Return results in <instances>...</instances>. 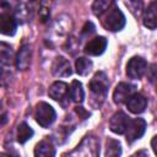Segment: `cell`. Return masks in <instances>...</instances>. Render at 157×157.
Masks as SVG:
<instances>
[{"instance_id":"obj_1","label":"cell","mask_w":157,"mask_h":157,"mask_svg":"<svg viewBox=\"0 0 157 157\" xmlns=\"http://www.w3.org/2000/svg\"><path fill=\"white\" fill-rule=\"evenodd\" d=\"M108 86H109V81L104 72L99 71V72L94 74V76L92 77V80L90 82V90H91L93 98L97 99L98 105L104 101L107 91H108Z\"/></svg>"},{"instance_id":"obj_2","label":"cell","mask_w":157,"mask_h":157,"mask_svg":"<svg viewBox=\"0 0 157 157\" xmlns=\"http://www.w3.org/2000/svg\"><path fill=\"white\" fill-rule=\"evenodd\" d=\"M34 118L36 121L43 126V128H48L49 125H52L56 118L55 110L54 108L45 103V102H40L36 105V110H34Z\"/></svg>"},{"instance_id":"obj_3","label":"cell","mask_w":157,"mask_h":157,"mask_svg":"<svg viewBox=\"0 0 157 157\" xmlns=\"http://www.w3.org/2000/svg\"><path fill=\"white\" fill-rule=\"evenodd\" d=\"M102 23H103V27L107 28L108 31L117 32L125 26V16L118 7H113L104 16V18L102 20Z\"/></svg>"},{"instance_id":"obj_4","label":"cell","mask_w":157,"mask_h":157,"mask_svg":"<svg viewBox=\"0 0 157 157\" xmlns=\"http://www.w3.org/2000/svg\"><path fill=\"white\" fill-rule=\"evenodd\" d=\"M99 153V142L94 136H86L81 144L71 152L74 156H97Z\"/></svg>"},{"instance_id":"obj_5","label":"cell","mask_w":157,"mask_h":157,"mask_svg":"<svg viewBox=\"0 0 157 157\" xmlns=\"http://www.w3.org/2000/svg\"><path fill=\"white\" fill-rule=\"evenodd\" d=\"M147 63L141 56H132L126 64V75L130 78H141L146 72Z\"/></svg>"},{"instance_id":"obj_6","label":"cell","mask_w":157,"mask_h":157,"mask_svg":"<svg viewBox=\"0 0 157 157\" xmlns=\"http://www.w3.org/2000/svg\"><path fill=\"white\" fill-rule=\"evenodd\" d=\"M146 130V121L142 118H136L134 120H130V124L125 131L126 141L129 144L134 142L135 140L140 139Z\"/></svg>"},{"instance_id":"obj_7","label":"cell","mask_w":157,"mask_h":157,"mask_svg":"<svg viewBox=\"0 0 157 157\" xmlns=\"http://www.w3.org/2000/svg\"><path fill=\"white\" fill-rule=\"evenodd\" d=\"M129 124H130L129 117L123 112H118V113L113 114V117L110 118L109 128H110V130L113 132L121 135V134H125Z\"/></svg>"},{"instance_id":"obj_8","label":"cell","mask_w":157,"mask_h":157,"mask_svg":"<svg viewBox=\"0 0 157 157\" xmlns=\"http://www.w3.org/2000/svg\"><path fill=\"white\" fill-rule=\"evenodd\" d=\"M134 91H135L134 85L128 83V82H120L113 92V99L118 104H120L123 102H126L128 98L134 93Z\"/></svg>"},{"instance_id":"obj_9","label":"cell","mask_w":157,"mask_h":157,"mask_svg":"<svg viewBox=\"0 0 157 157\" xmlns=\"http://www.w3.org/2000/svg\"><path fill=\"white\" fill-rule=\"evenodd\" d=\"M147 105V99L141 94V93H132L128 101H126V107L128 109L134 113V114H140L145 110Z\"/></svg>"},{"instance_id":"obj_10","label":"cell","mask_w":157,"mask_h":157,"mask_svg":"<svg viewBox=\"0 0 157 157\" xmlns=\"http://www.w3.org/2000/svg\"><path fill=\"white\" fill-rule=\"evenodd\" d=\"M52 72L54 76L56 77H66V76H70L72 70H71V66H70V63L63 58V56H58L53 65H52Z\"/></svg>"},{"instance_id":"obj_11","label":"cell","mask_w":157,"mask_h":157,"mask_svg":"<svg viewBox=\"0 0 157 157\" xmlns=\"http://www.w3.org/2000/svg\"><path fill=\"white\" fill-rule=\"evenodd\" d=\"M31 56H32V52H31V47L28 44H23L17 55H16V59H15V63H16V67L18 70H27L29 64H31Z\"/></svg>"},{"instance_id":"obj_12","label":"cell","mask_w":157,"mask_h":157,"mask_svg":"<svg viewBox=\"0 0 157 157\" xmlns=\"http://www.w3.org/2000/svg\"><path fill=\"white\" fill-rule=\"evenodd\" d=\"M105 48H107V39H105L104 37L98 36V37L91 39V40L86 44L85 52H86L87 54H90V55L97 56V55H101V54L105 50Z\"/></svg>"},{"instance_id":"obj_13","label":"cell","mask_w":157,"mask_h":157,"mask_svg":"<svg viewBox=\"0 0 157 157\" xmlns=\"http://www.w3.org/2000/svg\"><path fill=\"white\" fill-rule=\"evenodd\" d=\"M16 20L13 18V16H11L10 13H6L5 11L1 12L0 16V29L2 34L6 36H12L16 32Z\"/></svg>"},{"instance_id":"obj_14","label":"cell","mask_w":157,"mask_h":157,"mask_svg":"<svg viewBox=\"0 0 157 157\" xmlns=\"http://www.w3.org/2000/svg\"><path fill=\"white\" fill-rule=\"evenodd\" d=\"M69 86L65 82L61 81H56L54 82L48 91V94L50 98H53L54 101H61L63 98L67 97V92H69Z\"/></svg>"},{"instance_id":"obj_15","label":"cell","mask_w":157,"mask_h":157,"mask_svg":"<svg viewBox=\"0 0 157 157\" xmlns=\"http://www.w3.org/2000/svg\"><path fill=\"white\" fill-rule=\"evenodd\" d=\"M142 22H144V26L150 29L157 28V5L156 4H151L144 11Z\"/></svg>"},{"instance_id":"obj_16","label":"cell","mask_w":157,"mask_h":157,"mask_svg":"<svg viewBox=\"0 0 157 157\" xmlns=\"http://www.w3.org/2000/svg\"><path fill=\"white\" fill-rule=\"evenodd\" d=\"M54 155H55L54 147L49 141H45V140L38 142L34 148V156L37 157H52Z\"/></svg>"},{"instance_id":"obj_17","label":"cell","mask_w":157,"mask_h":157,"mask_svg":"<svg viewBox=\"0 0 157 157\" xmlns=\"http://www.w3.org/2000/svg\"><path fill=\"white\" fill-rule=\"evenodd\" d=\"M70 97L71 99L75 102V103H82L83 102V98H85V91L82 88V85L81 82H78L77 80H74L71 82V86H70Z\"/></svg>"},{"instance_id":"obj_18","label":"cell","mask_w":157,"mask_h":157,"mask_svg":"<svg viewBox=\"0 0 157 157\" xmlns=\"http://www.w3.org/2000/svg\"><path fill=\"white\" fill-rule=\"evenodd\" d=\"M33 136V130L31 126L26 123H21L17 126V141L20 144H25L27 140H29Z\"/></svg>"},{"instance_id":"obj_19","label":"cell","mask_w":157,"mask_h":157,"mask_svg":"<svg viewBox=\"0 0 157 157\" xmlns=\"http://www.w3.org/2000/svg\"><path fill=\"white\" fill-rule=\"evenodd\" d=\"M92 66H93L92 61H91L90 59H87V58H78V59L76 60V63H75L76 72H77L78 75H81V76H86V75L91 71Z\"/></svg>"},{"instance_id":"obj_20","label":"cell","mask_w":157,"mask_h":157,"mask_svg":"<svg viewBox=\"0 0 157 157\" xmlns=\"http://www.w3.org/2000/svg\"><path fill=\"white\" fill-rule=\"evenodd\" d=\"M114 0H94L93 5H92V11L96 16H102L105 11H108V9L113 5Z\"/></svg>"},{"instance_id":"obj_21","label":"cell","mask_w":157,"mask_h":157,"mask_svg":"<svg viewBox=\"0 0 157 157\" xmlns=\"http://www.w3.org/2000/svg\"><path fill=\"white\" fill-rule=\"evenodd\" d=\"M120 155H121L120 144L117 140L108 139L107 140V147H105V156H120Z\"/></svg>"},{"instance_id":"obj_22","label":"cell","mask_w":157,"mask_h":157,"mask_svg":"<svg viewBox=\"0 0 157 157\" xmlns=\"http://www.w3.org/2000/svg\"><path fill=\"white\" fill-rule=\"evenodd\" d=\"M0 58H1L2 65H7L11 61L12 50H11V47L7 45L6 43H1V47H0Z\"/></svg>"},{"instance_id":"obj_23","label":"cell","mask_w":157,"mask_h":157,"mask_svg":"<svg viewBox=\"0 0 157 157\" xmlns=\"http://www.w3.org/2000/svg\"><path fill=\"white\" fill-rule=\"evenodd\" d=\"M126 6L130 9V11L135 16H139L142 10V1L141 0H126Z\"/></svg>"},{"instance_id":"obj_24","label":"cell","mask_w":157,"mask_h":157,"mask_svg":"<svg viewBox=\"0 0 157 157\" xmlns=\"http://www.w3.org/2000/svg\"><path fill=\"white\" fill-rule=\"evenodd\" d=\"M93 32H94V26H93V23H92V22H86V25H85L83 28H82V34L87 36V34H91V33H93Z\"/></svg>"},{"instance_id":"obj_25","label":"cell","mask_w":157,"mask_h":157,"mask_svg":"<svg viewBox=\"0 0 157 157\" xmlns=\"http://www.w3.org/2000/svg\"><path fill=\"white\" fill-rule=\"evenodd\" d=\"M76 113H77V114H82V119H85L86 117L90 115V114H88L87 112H85L83 108H81V107H76Z\"/></svg>"},{"instance_id":"obj_26","label":"cell","mask_w":157,"mask_h":157,"mask_svg":"<svg viewBox=\"0 0 157 157\" xmlns=\"http://www.w3.org/2000/svg\"><path fill=\"white\" fill-rule=\"evenodd\" d=\"M151 146H152V150H153V152L157 155V135L151 140Z\"/></svg>"},{"instance_id":"obj_27","label":"cell","mask_w":157,"mask_h":157,"mask_svg":"<svg viewBox=\"0 0 157 157\" xmlns=\"http://www.w3.org/2000/svg\"><path fill=\"white\" fill-rule=\"evenodd\" d=\"M135 155H147L146 152H137V153H135Z\"/></svg>"},{"instance_id":"obj_28","label":"cell","mask_w":157,"mask_h":157,"mask_svg":"<svg viewBox=\"0 0 157 157\" xmlns=\"http://www.w3.org/2000/svg\"><path fill=\"white\" fill-rule=\"evenodd\" d=\"M32 1H38V0H32Z\"/></svg>"}]
</instances>
